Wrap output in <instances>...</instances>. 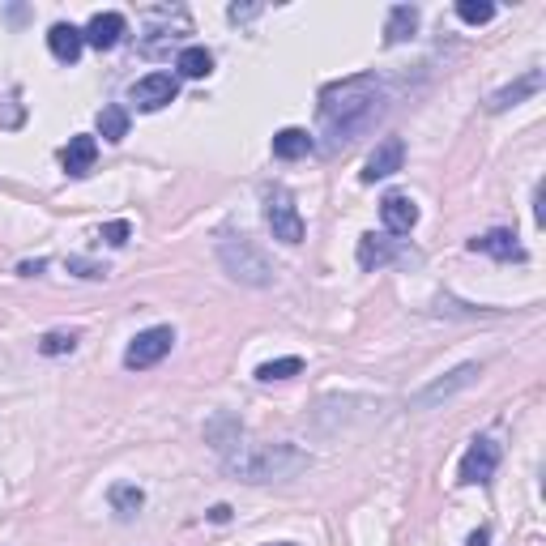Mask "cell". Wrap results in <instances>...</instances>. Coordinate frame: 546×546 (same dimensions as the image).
I'll return each mask as SVG.
<instances>
[{
  "mask_svg": "<svg viewBox=\"0 0 546 546\" xmlns=\"http://www.w3.org/2000/svg\"><path fill=\"white\" fill-rule=\"evenodd\" d=\"M384 116V86L376 73L342 77L320 90V133H325V150H346Z\"/></svg>",
  "mask_w": 546,
  "mask_h": 546,
  "instance_id": "6da1fadb",
  "label": "cell"
},
{
  "mask_svg": "<svg viewBox=\"0 0 546 546\" xmlns=\"http://www.w3.org/2000/svg\"><path fill=\"white\" fill-rule=\"evenodd\" d=\"M222 461L239 483H286V478H295L312 465V457L295 444H239Z\"/></svg>",
  "mask_w": 546,
  "mask_h": 546,
  "instance_id": "7a4b0ae2",
  "label": "cell"
},
{
  "mask_svg": "<svg viewBox=\"0 0 546 546\" xmlns=\"http://www.w3.org/2000/svg\"><path fill=\"white\" fill-rule=\"evenodd\" d=\"M218 261H222V269H227L235 282H244V286H269L273 282L269 256L256 248L248 235H235V231L222 235L218 239Z\"/></svg>",
  "mask_w": 546,
  "mask_h": 546,
  "instance_id": "3957f363",
  "label": "cell"
},
{
  "mask_svg": "<svg viewBox=\"0 0 546 546\" xmlns=\"http://www.w3.org/2000/svg\"><path fill=\"white\" fill-rule=\"evenodd\" d=\"M265 222H269V231H273V239H282V244H303V214H299V205H295V197L286 192L282 184H273V188H265Z\"/></svg>",
  "mask_w": 546,
  "mask_h": 546,
  "instance_id": "277c9868",
  "label": "cell"
},
{
  "mask_svg": "<svg viewBox=\"0 0 546 546\" xmlns=\"http://www.w3.org/2000/svg\"><path fill=\"white\" fill-rule=\"evenodd\" d=\"M171 346H175V329L171 325L141 329L133 342H128V350H124V367H128V372H146V367L163 363L171 355Z\"/></svg>",
  "mask_w": 546,
  "mask_h": 546,
  "instance_id": "5b68a950",
  "label": "cell"
},
{
  "mask_svg": "<svg viewBox=\"0 0 546 546\" xmlns=\"http://www.w3.org/2000/svg\"><path fill=\"white\" fill-rule=\"evenodd\" d=\"M495 470H500V444L487 440V436H478L470 448H465L457 483L461 487H483V483H491V478H495Z\"/></svg>",
  "mask_w": 546,
  "mask_h": 546,
  "instance_id": "8992f818",
  "label": "cell"
},
{
  "mask_svg": "<svg viewBox=\"0 0 546 546\" xmlns=\"http://www.w3.org/2000/svg\"><path fill=\"white\" fill-rule=\"evenodd\" d=\"M478 376H483V367H478V363H461V367H453V372H448V376H440V380H431V384H427V389H423L419 397H414V401H410V406H414V410H431V406H440V401H448V397H457L461 389H470V384H474Z\"/></svg>",
  "mask_w": 546,
  "mask_h": 546,
  "instance_id": "52a82bcc",
  "label": "cell"
},
{
  "mask_svg": "<svg viewBox=\"0 0 546 546\" xmlns=\"http://www.w3.org/2000/svg\"><path fill=\"white\" fill-rule=\"evenodd\" d=\"M401 163H406V146H401V137H384L380 146L372 150V158L363 163L359 180L363 184H376V180H389V175L401 171Z\"/></svg>",
  "mask_w": 546,
  "mask_h": 546,
  "instance_id": "ba28073f",
  "label": "cell"
},
{
  "mask_svg": "<svg viewBox=\"0 0 546 546\" xmlns=\"http://www.w3.org/2000/svg\"><path fill=\"white\" fill-rule=\"evenodd\" d=\"M175 94H180V86H175L171 73H150V77H141V82L133 86V103L141 111H158V107H167Z\"/></svg>",
  "mask_w": 546,
  "mask_h": 546,
  "instance_id": "9c48e42d",
  "label": "cell"
},
{
  "mask_svg": "<svg viewBox=\"0 0 546 546\" xmlns=\"http://www.w3.org/2000/svg\"><path fill=\"white\" fill-rule=\"evenodd\" d=\"M380 218H384V227H389V235H410L419 227V205L410 197H401V192H389V197L380 201Z\"/></svg>",
  "mask_w": 546,
  "mask_h": 546,
  "instance_id": "30bf717a",
  "label": "cell"
},
{
  "mask_svg": "<svg viewBox=\"0 0 546 546\" xmlns=\"http://www.w3.org/2000/svg\"><path fill=\"white\" fill-rule=\"evenodd\" d=\"M470 252H483V256H495V261H525V248L517 244V235L495 227V231H483L470 239Z\"/></svg>",
  "mask_w": 546,
  "mask_h": 546,
  "instance_id": "8fae6325",
  "label": "cell"
},
{
  "mask_svg": "<svg viewBox=\"0 0 546 546\" xmlns=\"http://www.w3.org/2000/svg\"><path fill=\"white\" fill-rule=\"evenodd\" d=\"M124 30H128L124 13H94V18L82 26V35H86L90 47H99V52H111V47L124 39Z\"/></svg>",
  "mask_w": 546,
  "mask_h": 546,
  "instance_id": "7c38bea8",
  "label": "cell"
},
{
  "mask_svg": "<svg viewBox=\"0 0 546 546\" xmlns=\"http://www.w3.org/2000/svg\"><path fill=\"white\" fill-rule=\"evenodd\" d=\"M94 158H99V141H94L90 133H77V137H69V146H64V154H60V163H64V171H69L73 180H82V175H90Z\"/></svg>",
  "mask_w": 546,
  "mask_h": 546,
  "instance_id": "4fadbf2b",
  "label": "cell"
},
{
  "mask_svg": "<svg viewBox=\"0 0 546 546\" xmlns=\"http://www.w3.org/2000/svg\"><path fill=\"white\" fill-rule=\"evenodd\" d=\"M47 47H52V56H56L60 64H73L77 56H82V47H86L82 26H73V22H56L52 30H47Z\"/></svg>",
  "mask_w": 546,
  "mask_h": 546,
  "instance_id": "5bb4252c",
  "label": "cell"
},
{
  "mask_svg": "<svg viewBox=\"0 0 546 546\" xmlns=\"http://www.w3.org/2000/svg\"><path fill=\"white\" fill-rule=\"evenodd\" d=\"M355 256H359V269H363V273H372V269L393 265L401 252H397L393 239H384V235H359V248H355Z\"/></svg>",
  "mask_w": 546,
  "mask_h": 546,
  "instance_id": "9a60e30c",
  "label": "cell"
},
{
  "mask_svg": "<svg viewBox=\"0 0 546 546\" xmlns=\"http://www.w3.org/2000/svg\"><path fill=\"white\" fill-rule=\"evenodd\" d=\"M542 69H529L521 82H512V86H504V90H495L491 99H487V111H508V107H517L521 99H529V94H538L542 90Z\"/></svg>",
  "mask_w": 546,
  "mask_h": 546,
  "instance_id": "2e32d148",
  "label": "cell"
},
{
  "mask_svg": "<svg viewBox=\"0 0 546 546\" xmlns=\"http://www.w3.org/2000/svg\"><path fill=\"white\" fill-rule=\"evenodd\" d=\"M308 154H312L308 128H282V133H273V158L295 163V158H308Z\"/></svg>",
  "mask_w": 546,
  "mask_h": 546,
  "instance_id": "e0dca14e",
  "label": "cell"
},
{
  "mask_svg": "<svg viewBox=\"0 0 546 546\" xmlns=\"http://www.w3.org/2000/svg\"><path fill=\"white\" fill-rule=\"evenodd\" d=\"M419 30V9L414 5H393L389 22H384V43H406Z\"/></svg>",
  "mask_w": 546,
  "mask_h": 546,
  "instance_id": "ac0fdd59",
  "label": "cell"
},
{
  "mask_svg": "<svg viewBox=\"0 0 546 546\" xmlns=\"http://www.w3.org/2000/svg\"><path fill=\"white\" fill-rule=\"evenodd\" d=\"M107 500H111V512H116V517H137L141 508H146V491H141L137 483H116L107 491Z\"/></svg>",
  "mask_w": 546,
  "mask_h": 546,
  "instance_id": "d6986e66",
  "label": "cell"
},
{
  "mask_svg": "<svg viewBox=\"0 0 546 546\" xmlns=\"http://www.w3.org/2000/svg\"><path fill=\"white\" fill-rule=\"evenodd\" d=\"M175 69H180V77H188V82H201V77L214 73V56L205 52V47H184L180 56H175Z\"/></svg>",
  "mask_w": 546,
  "mask_h": 546,
  "instance_id": "ffe728a7",
  "label": "cell"
},
{
  "mask_svg": "<svg viewBox=\"0 0 546 546\" xmlns=\"http://www.w3.org/2000/svg\"><path fill=\"white\" fill-rule=\"evenodd\" d=\"M77 329H52V333H43L39 337V355H47V359H60V355H73L77 350Z\"/></svg>",
  "mask_w": 546,
  "mask_h": 546,
  "instance_id": "44dd1931",
  "label": "cell"
},
{
  "mask_svg": "<svg viewBox=\"0 0 546 546\" xmlns=\"http://www.w3.org/2000/svg\"><path fill=\"white\" fill-rule=\"evenodd\" d=\"M99 133H103V141H111V146H116V141H124L128 137V111L124 107H103L99 111Z\"/></svg>",
  "mask_w": 546,
  "mask_h": 546,
  "instance_id": "7402d4cb",
  "label": "cell"
},
{
  "mask_svg": "<svg viewBox=\"0 0 546 546\" xmlns=\"http://www.w3.org/2000/svg\"><path fill=\"white\" fill-rule=\"evenodd\" d=\"M299 372H303V359L286 355V359H273V363H261V367H256V380H261V384H273V380H291V376H299Z\"/></svg>",
  "mask_w": 546,
  "mask_h": 546,
  "instance_id": "603a6c76",
  "label": "cell"
},
{
  "mask_svg": "<svg viewBox=\"0 0 546 546\" xmlns=\"http://www.w3.org/2000/svg\"><path fill=\"white\" fill-rule=\"evenodd\" d=\"M457 18H461L465 26H487V22L495 18V5H491V0H461V5H457Z\"/></svg>",
  "mask_w": 546,
  "mask_h": 546,
  "instance_id": "cb8c5ba5",
  "label": "cell"
},
{
  "mask_svg": "<svg viewBox=\"0 0 546 546\" xmlns=\"http://www.w3.org/2000/svg\"><path fill=\"white\" fill-rule=\"evenodd\" d=\"M64 269L69 273H77V278H86V282H103L107 278V265H94V261H86V256H69V261H64Z\"/></svg>",
  "mask_w": 546,
  "mask_h": 546,
  "instance_id": "d4e9b609",
  "label": "cell"
},
{
  "mask_svg": "<svg viewBox=\"0 0 546 546\" xmlns=\"http://www.w3.org/2000/svg\"><path fill=\"white\" fill-rule=\"evenodd\" d=\"M99 235L107 239V244H111V248H124V244H128V235H133V227H128V222H124V218H116V222H107V227H103Z\"/></svg>",
  "mask_w": 546,
  "mask_h": 546,
  "instance_id": "484cf974",
  "label": "cell"
},
{
  "mask_svg": "<svg viewBox=\"0 0 546 546\" xmlns=\"http://www.w3.org/2000/svg\"><path fill=\"white\" fill-rule=\"evenodd\" d=\"M256 13H261V5H231L227 18H231V22H252Z\"/></svg>",
  "mask_w": 546,
  "mask_h": 546,
  "instance_id": "4316f807",
  "label": "cell"
},
{
  "mask_svg": "<svg viewBox=\"0 0 546 546\" xmlns=\"http://www.w3.org/2000/svg\"><path fill=\"white\" fill-rule=\"evenodd\" d=\"M47 269V261H22L18 265V273H26V278H35V273H43Z\"/></svg>",
  "mask_w": 546,
  "mask_h": 546,
  "instance_id": "83f0119b",
  "label": "cell"
},
{
  "mask_svg": "<svg viewBox=\"0 0 546 546\" xmlns=\"http://www.w3.org/2000/svg\"><path fill=\"white\" fill-rule=\"evenodd\" d=\"M487 542H491V529H474L470 542H465V546H487Z\"/></svg>",
  "mask_w": 546,
  "mask_h": 546,
  "instance_id": "f1b7e54d",
  "label": "cell"
},
{
  "mask_svg": "<svg viewBox=\"0 0 546 546\" xmlns=\"http://www.w3.org/2000/svg\"><path fill=\"white\" fill-rule=\"evenodd\" d=\"M278 546H291V542H278Z\"/></svg>",
  "mask_w": 546,
  "mask_h": 546,
  "instance_id": "f546056e",
  "label": "cell"
}]
</instances>
